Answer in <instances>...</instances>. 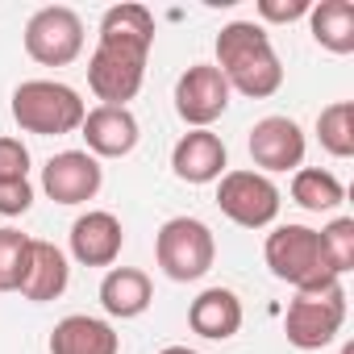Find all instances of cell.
<instances>
[{
  "mask_svg": "<svg viewBox=\"0 0 354 354\" xmlns=\"http://www.w3.org/2000/svg\"><path fill=\"white\" fill-rule=\"evenodd\" d=\"M154 46V17L142 5H113L100 17V42L88 59V88L100 104L125 109L146 80V59Z\"/></svg>",
  "mask_w": 354,
  "mask_h": 354,
  "instance_id": "cell-1",
  "label": "cell"
},
{
  "mask_svg": "<svg viewBox=\"0 0 354 354\" xmlns=\"http://www.w3.org/2000/svg\"><path fill=\"white\" fill-rule=\"evenodd\" d=\"M230 92H242L250 100H267L283 88V63L267 38L263 26L254 21H230L217 34V63H213Z\"/></svg>",
  "mask_w": 354,
  "mask_h": 354,
  "instance_id": "cell-2",
  "label": "cell"
},
{
  "mask_svg": "<svg viewBox=\"0 0 354 354\" xmlns=\"http://www.w3.org/2000/svg\"><path fill=\"white\" fill-rule=\"evenodd\" d=\"M88 117V104L80 100L75 88L59 84V80H26L13 92V121L26 133L38 138H59V133H75Z\"/></svg>",
  "mask_w": 354,
  "mask_h": 354,
  "instance_id": "cell-3",
  "label": "cell"
},
{
  "mask_svg": "<svg viewBox=\"0 0 354 354\" xmlns=\"http://www.w3.org/2000/svg\"><path fill=\"white\" fill-rule=\"evenodd\" d=\"M346 325V288L342 279H325L317 288H300L288 304L283 333L296 350H321L329 346Z\"/></svg>",
  "mask_w": 354,
  "mask_h": 354,
  "instance_id": "cell-4",
  "label": "cell"
},
{
  "mask_svg": "<svg viewBox=\"0 0 354 354\" xmlns=\"http://www.w3.org/2000/svg\"><path fill=\"white\" fill-rule=\"evenodd\" d=\"M154 259H158V267H162L167 279L192 283V279L209 275V267L217 259V238L196 217H171L154 234Z\"/></svg>",
  "mask_w": 354,
  "mask_h": 354,
  "instance_id": "cell-5",
  "label": "cell"
},
{
  "mask_svg": "<svg viewBox=\"0 0 354 354\" xmlns=\"http://www.w3.org/2000/svg\"><path fill=\"white\" fill-rule=\"evenodd\" d=\"M263 254H267L271 275L283 279V283H292L296 292H300V288H317V283H325V279H337V275H329V267H325L321 238H317L313 225H275V230L267 234Z\"/></svg>",
  "mask_w": 354,
  "mask_h": 354,
  "instance_id": "cell-6",
  "label": "cell"
},
{
  "mask_svg": "<svg viewBox=\"0 0 354 354\" xmlns=\"http://www.w3.org/2000/svg\"><path fill=\"white\" fill-rule=\"evenodd\" d=\"M217 209L242 230H267L279 217V188L263 171H225L217 180Z\"/></svg>",
  "mask_w": 354,
  "mask_h": 354,
  "instance_id": "cell-7",
  "label": "cell"
},
{
  "mask_svg": "<svg viewBox=\"0 0 354 354\" xmlns=\"http://www.w3.org/2000/svg\"><path fill=\"white\" fill-rule=\"evenodd\" d=\"M26 55L42 67H67L84 55V21L67 5H46L26 21Z\"/></svg>",
  "mask_w": 354,
  "mask_h": 354,
  "instance_id": "cell-8",
  "label": "cell"
},
{
  "mask_svg": "<svg viewBox=\"0 0 354 354\" xmlns=\"http://www.w3.org/2000/svg\"><path fill=\"white\" fill-rule=\"evenodd\" d=\"M230 84L213 63H192L175 80V113L192 129H209L225 109H230Z\"/></svg>",
  "mask_w": 354,
  "mask_h": 354,
  "instance_id": "cell-9",
  "label": "cell"
},
{
  "mask_svg": "<svg viewBox=\"0 0 354 354\" xmlns=\"http://www.w3.org/2000/svg\"><path fill=\"white\" fill-rule=\"evenodd\" d=\"M104 184V167L88 150H59L42 167V192L55 205H88Z\"/></svg>",
  "mask_w": 354,
  "mask_h": 354,
  "instance_id": "cell-10",
  "label": "cell"
},
{
  "mask_svg": "<svg viewBox=\"0 0 354 354\" xmlns=\"http://www.w3.org/2000/svg\"><path fill=\"white\" fill-rule=\"evenodd\" d=\"M250 158L263 175L271 171H300L304 162V129L292 117H263L250 129Z\"/></svg>",
  "mask_w": 354,
  "mask_h": 354,
  "instance_id": "cell-11",
  "label": "cell"
},
{
  "mask_svg": "<svg viewBox=\"0 0 354 354\" xmlns=\"http://www.w3.org/2000/svg\"><path fill=\"white\" fill-rule=\"evenodd\" d=\"M225 162H230L225 142L213 129H188L171 150V171L184 184H217L225 175Z\"/></svg>",
  "mask_w": 354,
  "mask_h": 354,
  "instance_id": "cell-12",
  "label": "cell"
},
{
  "mask_svg": "<svg viewBox=\"0 0 354 354\" xmlns=\"http://www.w3.org/2000/svg\"><path fill=\"white\" fill-rule=\"evenodd\" d=\"M80 133H84L92 158H125V154L138 146V138H142L138 117H133L129 109H113V104L88 109Z\"/></svg>",
  "mask_w": 354,
  "mask_h": 354,
  "instance_id": "cell-13",
  "label": "cell"
},
{
  "mask_svg": "<svg viewBox=\"0 0 354 354\" xmlns=\"http://www.w3.org/2000/svg\"><path fill=\"white\" fill-rule=\"evenodd\" d=\"M121 246H125V230L113 213L104 209H92L84 217H75L71 225V259L84 263V267H113L121 259Z\"/></svg>",
  "mask_w": 354,
  "mask_h": 354,
  "instance_id": "cell-14",
  "label": "cell"
},
{
  "mask_svg": "<svg viewBox=\"0 0 354 354\" xmlns=\"http://www.w3.org/2000/svg\"><path fill=\"white\" fill-rule=\"evenodd\" d=\"M71 283V267H67V254L55 246V242H42V238H30V254H26V271H21V283L17 292L34 304H46V300H59Z\"/></svg>",
  "mask_w": 354,
  "mask_h": 354,
  "instance_id": "cell-15",
  "label": "cell"
},
{
  "mask_svg": "<svg viewBox=\"0 0 354 354\" xmlns=\"http://www.w3.org/2000/svg\"><path fill=\"white\" fill-rule=\"evenodd\" d=\"M117 350H121L117 329L88 313H71L50 329V354H117Z\"/></svg>",
  "mask_w": 354,
  "mask_h": 354,
  "instance_id": "cell-16",
  "label": "cell"
},
{
  "mask_svg": "<svg viewBox=\"0 0 354 354\" xmlns=\"http://www.w3.org/2000/svg\"><path fill=\"white\" fill-rule=\"evenodd\" d=\"M188 325L192 333L209 337V342H230L242 329V300L230 288H205L192 308H188Z\"/></svg>",
  "mask_w": 354,
  "mask_h": 354,
  "instance_id": "cell-17",
  "label": "cell"
},
{
  "mask_svg": "<svg viewBox=\"0 0 354 354\" xmlns=\"http://www.w3.org/2000/svg\"><path fill=\"white\" fill-rule=\"evenodd\" d=\"M150 300H154V283H150V275L138 271V267H113V271L100 279V308H104L109 317H121V321L142 317V313L150 308Z\"/></svg>",
  "mask_w": 354,
  "mask_h": 354,
  "instance_id": "cell-18",
  "label": "cell"
},
{
  "mask_svg": "<svg viewBox=\"0 0 354 354\" xmlns=\"http://www.w3.org/2000/svg\"><path fill=\"white\" fill-rule=\"evenodd\" d=\"M308 30L313 42L325 46L329 55H350L354 50V5L350 0H321L308 9Z\"/></svg>",
  "mask_w": 354,
  "mask_h": 354,
  "instance_id": "cell-19",
  "label": "cell"
},
{
  "mask_svg": "<svg viewBox=\"0 0 354 354\" xmlns=\"http://www.w3.org/2000/svg\"><path fill=\"white\" fill-rule=\"evenodd\" d=\"M292 201L308 213H333L342 201H346V188L333 171H321V167H300L292 175Z\"/></svg>",
  "mask_w": 354,
  "mask_h": 354,
  "instance_id": "cell-20",
  "label": "cell"
},
{
  "mask_svg": "<svg viewBox=\"0 0 354 354\" xmlns=\"http://www.w3.org/2000/svg\"><path fill=\"white\" fill-rule=\"evenodd\" d=\"M317 138L333 158H350L354 154V100H333L329 109H321Z\"/></svg>",
  "mask_w": 354,
  "mask_h": 354,
  "instance_id": "cell-21",
  "label": "cell"
},
{
  "mask_svg": "<svg viewBox=\"0 0 354 354\" xmlns=\"http://www.w3.org/2000/svg\"><path fill=\"white\" fill-rule=\"evenodd\" d=\"M321 238V254H325V267L329 275H346L354 271V217H333L325 230H317Z\"/></svg>",
  "mask_w": 354,
  "mask_h": 354,
  "instance_id": "cell-22",
  "label": "cell"
},
{
  "mask_svg": "<svg viewBox=\"0 0 354 354\" xmlns=\"http://www.w3.org/2000/svg\"><path fill=\"white\" fill-rule=\"evenodd\" d=\"M26 254H30V234L0 225V292H17L21 271H26Z\"/></svg>",
  "mask_w": 354,
  "mask_h": 354,
  "instance_id": "cell-23",
  "label": "cell"
},
{
  "mask_svg": "<svg viewBox=\"0 0 354 354\" xmlns=\"http://www.w3.org/2000/svg\"><path fill=\"white\" fill-rule=\"evenodd\" d=\"M0 180H30V150L21 138H0Z\"/></svg>",
  "mask_w": 354,
  "mask_h": 354,
  "instance_id": "cell-24",
  "label": "cell"
},
{
  "mask_svg": "<svg viewBox=\"0 0 354 354\" xmlns=\"http://www.w3.org/2000/svg\"><path fill=\"white\" fill-rule=\"evenodd\" d=\"M34 205V184L30 180H0V217H21Z\"/></svg>",
  "mask_w": 354,
  "mask_h": 354,
  "instance_id": "cell-25",
  "label": "cell"
},
{
  "mask_svg": "<svg viewBox=\"0 0 354 354\" xmlns=\"http://www.w3.org/2000/svg\"><path fill=\"white\" fill-rule=\"evenodd\" d=\"M308 0H259V17L271 26H288L296 17H308Z\"/></svg>",
  "mask_w": 354,
  "mask_h": 354,
  "instance_id": "cell-26",
  "label": "cell"
},
{
  "mask_svg": "<svg viewBox=\"0 0 354 354\" xmlns=\"http://www.w3.org/2000/svg\"><path fill=\"white\" fill-rule=\"evenodd\" d=\"M158 354H201V350H188V346H162Z\"/></svg>",
  "mask_w": 354,
  "mask_h": 354,
  "instance_id": "cell-27",
  "label": "cell"
},
{
  "mask_svg": "<svg viewBox=\"0 0 354 354\" xmlns=\"http://www.w3.org/2000/svg\"><path fill=\"white\" fill-rule=\"evenodd\" d=\"M342 354H354V346H350V342H346V346H342Z\"/></svg>",
  "mask_w": 354,
  "mask_h": 354,
  "instance_id": "cell-28",
  "label": "cell"
}]
</instances>
